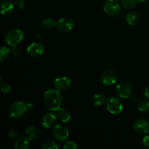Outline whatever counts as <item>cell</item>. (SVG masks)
<instances>
[{
	"label": "cell",
	"instance_id": "obj_35",
	"mask_svg": "<svg viewBox=\"0 0 149 149\" xmlns=\"http://www.w3.org/2000/svg\"><path fill=\"white\" fill-rule=\"evenodd\" d=\"M10 1H16V0H10Z\"/></svg>",
	"mask_w": 149,
	"mask_h": 149
},
{
	"label": "cell",
	"instance_id": "obj_8",
	"mask_svg": "<svg viewBox=\"0 0 149 149\" xmlns=\"http://www.w3.org/2000/svg\"><path fill=\"white\" fill-rule=\"evenodd\" d=\"M56 26L60 31L67 33L72 30L74 26V23L70 17H62L57 22Z\"/></svg>",
	"mask_w": 149,
	"mask_h": 149
},
{
	"label": "cell",
	"instance_id": "obj_14",
	"mask_svg": "<svg viewBox=\"0 0 149 149\" xmlns=\"http://www.w3.org/2000/svg\"><path fill=\"white\" fill-rule=\"evenodd\" d=\"M56 116L59 119V120L63 123L68 122L71 119V114H70L69 111L64 108H60L57 111Z\"/></svg>",
	"mask_w": 149,
	"mask_h": 149
},
{
	"label": "cell",
	"instance_id": "obj_30",
	"mask_svg": "<svg viewBox=\"0 0 149 149\" xmlns=\"http://www.w3.org/2000/svg\"><path fill=\"white\" fill-rule=\"evenodd\" d=\"M17 135H18V134L14 130H11L9 131V137L10 138V139L15 140L17 138Z\"/></svg>",
	"mask_w": 149,
	"mask_h": 149
},
{
	"label": "cell",
	"instance_id": "obj_20",
	"mask_svg": "<svg viewBox=\"0 0 149 149\" xmlns=\"http://www.w3.org/2000/svg\"><path fill=\"white\" fill-rule=\"evenodd\" d=\"M15 148L17 149H26L29 148V141L26 138H19L15 141Z\"/></svg>",
	"mask_w": 149,
	"mask_h": 149
},
{
	"label": "cell",
	"instance_id": "obj_11",
	"mask_svg": "<svg viewBox=\"0 0 149 149\" xmlns=\"http://www.w3.org/2000/svg\"><path fill=\"white\" fill-rule=\"evenodd\" d=\"M133 128L138 133L141 135L147 134L149 132V122L144 119H139L135 122Z\"/></svg>",
	"mask_w": 149,
	"mask_h": 149
},
{
	"label": "cell",
	"instance_id": "obj_22",
	"mask_svg": "<svg viewBox=\"0 0 149 149\" xmlns=\"http://www.w3.org/2000/svg\"><path fill=\"white\" fill-rule=\"evenodd\" d=\"M138 110L142 113H146L149 111V100H142L139 103L138 107Z\"/></svg>",
	"mask_w": 149,
	"mask_h": 149
},
{
	"label": "cell",
	"instance_id": "obj_23",
	"mask_svg": "<svg viewBox=\"0 0 149 149\" xmlns=\"http://www.w3.org/2000/svg\"><path fill=\"white\" fill-rule=\"evenodd\" d=\"M10 53V50L8 47L3 46L1 49V55H0V61H3L7 59Z\"/></svg>",
	"mask_w": 149,
	"mask_h": 149
},
{
	"label": "cell",
	"instance_id": "obj_21",
	"mask_svg": "<svg viewBox=\"0 0 149 149\" xmlns=\"http://www.w3.org/2000/svg\"><path fill=\"white\" fill-rule=\"evenodd\" d=\"M121 3L125 9L132 10L136 7L138 1L137 0H121Z\"/></svg>",
	"mask_w": 149,
	"mask_h": 149
},
{
	"label": "cell",
	"instance_id": "obj_2",
	"mask_svg": "<svg viewBox=\"0 0 149 149\" xmlns=\"http://www.w3.org/2000/svg\"><path fill=\"white\" fill-rule=\"evenodd\" d=\"M24 37L23 32L20 29H14L9 31L5 36V42L9 46H17L19 43L22 42Z\"/></svg>",
	"mask_w": 149,
	"mask_h": 149
},
{
	"label": "cell",
	"instance_id": "obj_13",
	"mask_svg": "<svg viewBox=\"0 0 149 149\" xmlns=\"http://www.w3.org/2000/svg\"><path fill=\"white\" fill-rule=\"evenodd\" d=\"M57 116L52 113H47L44 116L42 119V125L45 128L49 129L55 125L57 121Z\"/></svg>",
	"mask_w": 149,
	"mask_h": 149
},
{
	"label": "cell",
	"instance_id": "obj_28",
	"mask_svg": "<svg viewBox=\"0 0 149 149\" xmlns=\"http://www.w3.org/2000/svg\"><path fill=\"white\" fill-rule=\"evenodd\" d=\"M11 53H12V55H13V56L17 58V57H18L19 55H20V49H19L18 47H17L16 46L13 47V49H12Z\"/></svg>",
	"mask_w": 149,
	"mask_h": 149
},
{
	"label": "cell",
	"instance_id": "obj_31",
	"mask_svg": "<svg viewBox=\"0 0 149 149\" xmlns=\"http://www.w3.org/2000/svg\"><path fill=\"white\" fill-rule=\"evenodd\" d=\"M144 95L146 97V98L149 100V86L146 87L145 90H144Z\"/></svg>",
	"mask_w": 149,
	"mask_h": 149
},
{
	"label": "cell",
	"instance_id": "obj_4",
	"mask_svg": "<svg viewBox=\"0 0 149 149\" xmlns=\"http://www.w3.org/2000/svg\"><path fill=\"white\" fill-rule=\"evenodd\" d=\"M27 110V105L22 101H17L13 103L10 107V115L11 117L17 119L21 117Z\"/></svg>",
	"mask_w": 149,
	"mask_h": 149
},
{
	"label": "cell",
	"instance_id": "obj_33",
	"mask_svg": "<svg viewBox=\"0 0 149 149\" xmlns=\"http://www.w3.org/2000/svg\"><path fill=\"white\" fill-rule=\"evenodd\" d=\"M36 38L38 40H41L42 39V36L41 34H39V33H38V34L36 35Z\"/></svg>",
	"mask_w": 149,
	"mask_h": 149
},
{
	"label": "cell",
	"instance_id": "obj_26",
	"mask_svg": "<svg viewBox=\"0 0 149 149\" xmlns=\"http://www.w3.org/2000/svg\"><path fill=\"white\" fill-rule=\"evenodd\" d=\"M77 147H78L77 144L73 141H67V142H65V144L63 145V148H67V149H71V148L76 149L77 148Z\"/></svg>",
	"mask_w": 149,
	"mask_h": 149
},
{
	"label": "cell",
	"instance_id": "obj_5",
	"mask_svg": "<svg viewBox=\"0 0 149 149\" xmlns=\"http://www.w3.org/2000/svg\"><path fill=\"white\" fill-rule=\"evenodd\" d=\"M52 135L57 141L63 142L69 135V130L66 126L63 125H57L52 130Z\"/></svg>",
	"mask_w": 149,
	"mask_h": 149
},
{
	"label": "cell",
	"instance_id": "obj_24",
	"mask_svg": "<svg viewBox=\"0 0 149 149\" xmlns=\"http://www.w3.org/2000/svg\"><path fill=\"white\" fill-rule=\"evenodd\" d=\"M43 148L45 149H55L58 148V145L54 141H48L43 144Z\"/></svg>",
	"mask_w": 149,
	"mask_h": 149
},
{
	"label": "cell",
	"instance_id": "obj_1",
	"mask_svg": "<svg viewBox=\"0 0 149 149\" xmlns=\"http://www.w3.org/2000/svg\"><path fill=\"white\" fill-rule=\"evenodd\" d=\"M43 100L47 109L52 111H57L62 104V96L58 90H48L45 92Z\"/></svg>",
	"mask_w": 149,
	"mask_h": 149
},
{
	"label": "cell",
	"instance_id": "obj_12",
	"mask_svg": "<svg viewBox=\"0 0 149 149\" xmlns=\"http://www.w3.org/2000/svg\"><path fill=\"white\" fill-rule=\"evenodd\" d=\"M71 85V81L66 77H60L54 81V86L58 90H65Z\"/></svg>",
	"mask_w": 149,
	"mask_h": 149
},
{
	"label": "cell",
	"instance_id": "obj_3",
	"mask_svg": "<svg viewBox=\"0 0 149 149\" xmlns=\"http://www.w3.org/2000/svg\"><path fill=\"white\" fill-rule=\"evenodd\" d=\"M105 13L111 17H116L121 13V6L116 0H107L103 6Z\"/></svg>",
	"mask_w": 149,
	"mask_h": 149
},
{
	"label": "cell",
	"instance_id": "obj_16",
	"mask_svg": "<svg viewBox=\"0 0 149 149\" xmlns=\"http://www.w3.org/2000/svg\"><path fill=\"white\" fill-rule=\"evenodd\" d=\"M15 7L14 4L10 1H3L1 3V13L3 15L8 14L10 13L13 10L14 7Z\"/></svg>",
	"mask_w": 149,
	"mask_h": 149
},
{
	"label": "cell",
	"instance_id": "obj_34",
	"mask_svg": "<svg viewBox=\"0 0 149 149\" xmlns=\"http://www.w3.org/2000/svg\"><path fill=\"white\" fill-rule=\"evenodd\" d=\"M137 1H138V3H143V2H145L146 0H137Z\"/></svg>",
	"mask_w": 149,
	"mask_h": 149
},
{
	"label": "cell",
	"instance_id": "obj_6",
	"mask_svg": "<svg viewBox=\"0 0 149 149\" xmlns=\"http://www.w3.org/2000/svg\"><path fill=\"white\" fill-rule=\"evenodd\" d=\"M106 107L111 114H119L123 110V104L121 100L116 97H110L108 99Z\"/></svg>",
	"mask_w": 149,
	"mask_h": 149
},
{
	"label": "cell",
	"instance_id": "obj_9",
	"mask_svg": "<svg viewBox=\"0 0 149 149\" xmlns=\"http://www.w3.org/2000/svg\"><path fill=\"white\" fill-rule=\"evenodd\" d=\"M100 80L103 84L110 86L116 83L117 80V76L111 70H106L102 73L100 76Z\"/></svg>",
	"mask_w": 149,
	"mask_h": 149
},
{
	"label": "cell",
	"instance_id": "obj_15",
	"mask_svg": "<svg viewBox=\"0 0 149 149\" xmlns=\"http://www.w3.org/2000/svg\"><path fill=\"white\" fill-rule=\"evenodd\" d=\"M36 136H37V130L33 127L29 126L26 127V129L25 130L24 137L29 141H33V139L36 138Z\"/></svg>",
	"mask_w": 149,
	"mask_h": 149
},
{
	"label": "cell",
	"instance_id": "obj_17",
	"mask_svg": "<svg viewBox=\"0 0 149 149\" xmlns=\"http://www.w3.org/2000/svg\"><path fill=\"white\" fill-rule=\"evenodd\" d=\"M126 20L130 26H135L139 20V16L136 12L131 11L127 14Z\"/></svg>",
	"mask_w": 149,
	"mask_h": 149
},
{
	"label": "cell",
	"instance_id": "obj_18",
	"mask_svg": "<svg viewBox=\"0 0 149 149\" xmlns=\"http://www.w3.org/2000/svg\"><path fill=\"white\" fill-rule=\"evenodd\" d=\"M106 95L103 93H97L94 95L93 97V103L95 106H102L106 102Z\"/></svg>",
	"mask_w": 149,
	"mask_h": 149
},
{
	"label": "cell",
	"instance_id": "obj_25",
	"mask_svg": "<svg viewBox=\"0 0 149 149\" xmlns=\"http://www.w3.org/2000/svg\"><path fill=\"white\" fill-rule=\"evenodd\" d=\"M1 91L2 93L7 94L11 91V85L8 83H1Z\"/></svg>",
	"mask_w": 149,
	"mask_h": 149
},
{
	"label": "cell",
	"instance_id": "obj_32",
	"mask_svg": "<svg viewBox=\"0 0 149 149\" xmlns=\"http://www.w3.org/2000/svg\"><path fill=\"white\" fill-rule=\"evenodd\" d=\"M33 106L31 104V103H29V104L27 105L28 110H32V109H33Z\"/></svg>",
	"mask_w": 149,
	"mask_h": 149
},
{
	"label": "cell",
	"instance_id": "obj_19",
	"mask_svg": "<svg viewBox=\"0 0 149 149\" xmlns=\"http://www.w3.org/2000/svg\"><path fill=\"white\" fill-rule=\"evenodd\" d=\"M42 25H43V26L45 29H52L57 26V23L55 20V19L52 18V17H47V18L43 20Z\"/></svg>",
	"mask_w": 149,
	"mask_h": 149
},
{
	"label": "cell",
	"instance_id": "obj_7",
	"mask_svg": "<svg viewBox=\"0 0 149 149\" xmlns=\"http://www.w3.org/2000/svg\"><path fill=\"white\" fill-rule=\"evenodd\" d=\"M116 93L122 98H129L132 93V85L128 81H122L116 86Z\"/></svg>",
	"mask_w": 149,
	"mask_h": 149
},
{
	"label": "cell",
	"instance_id": "obj_27",
	"mask_svg": "<svg viewBox=\"0 0 149 149\" xmlns=\"http://www.w3.org/2000/svg\"><path fill=\"white\" fill-rule=\"evenodd\" d=\"M15 6L19 10H23L25 8V1L24 0H16Z\"/></svg>",
	"mask_w": 149,
	"mask_h": 149
},
{
	"label": "cell",
	"instance_id": "obj_10",
	"mask_svg": "<svg viewBox=\"0 0 149 149\" xmlns=\"http://www.w3.org/2000/svg\"><path fill=\"white\" fill-rule=\"evenodd\" d=\"M45 48L44 46L39 42H34L32 43L30 46L28 47L27 52L30 56L33 58H38L42 55L44 53Z\"/></svg>",
	"mask_w": 149,
	"mask_h": 149
},
{
	"label": "cell",
	"instance_id": "obj_29",
	"mask_svg": "<svg viewBox=\"0 0 149 149\" xmlns=\"http://www.w3.org/2000/svg\"><path fill=\"white\" fill-rule=\"evenodd\" d=\"M143 146L144 148L149 149V135H146L143 138L142 141Z\"/></svg>",
	"mask_w": 149,
	"mask_h": 149
}]
</instances>
